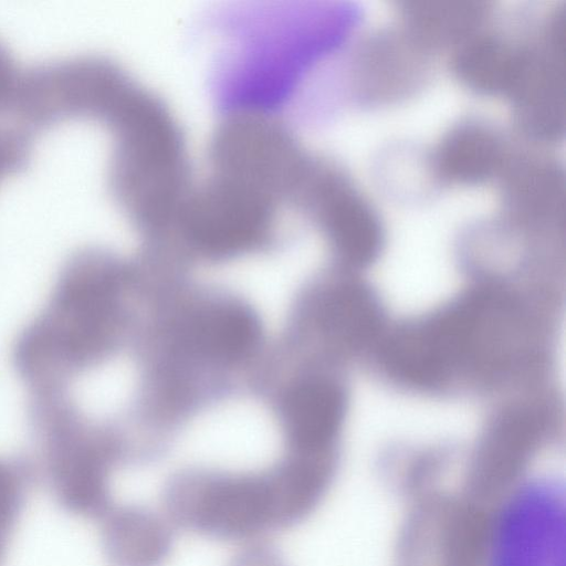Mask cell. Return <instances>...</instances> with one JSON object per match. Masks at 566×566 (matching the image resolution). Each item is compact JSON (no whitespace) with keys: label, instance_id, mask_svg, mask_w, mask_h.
<instances>
[{"label":"cell","instance_id":"13","mask_svg":"<svg viewBox=\"0 0 566 566\" xmlns=\"http://www.w3.org/2000/svg\"><path fill=\"white\" fill-rule=\"evenodd\" d=\"M228 566H286V564L274 547L254 542L239 552Z\"/></svg>","mask_w":566,"mask_h":566},{"label":"cell","instance_id":"1","mask_svg":"<svg viewBox=\"0 0 566 566\" xmlns=\"http://www.w3.org/2000/svg\"><path fill=\"white\" fill-rule=\"evenodd\" d=\"M328 479L291 457L269 471L186 472L171 479L164 506L172 524L223 541H255L301 522Z\"/></svg>","mask_w":566,"mask_h":566},{"label":"cell","instance_id":"12","mask_svg":"<svg viewBox=\"0 0 566 566\" xmlns=\"http://www.w3.org/2000/svg\"><path fill=\"white\" fill-rule=\"evenodd\" d=\"M24 502V485L19 472L0 461V566Z\"/></svg>","mask_w":566,"mask_h":566},{"label":"cell","instance_id":"8","mask_svg":"<svg viewBox=\"0 0 566 566\" xmlns=\"http://www.w3.org/2000/svg\"><path fill=\"white\" fill-rule=\"evenodd\" d=\"M398 27L424 52L451 54L492 23L493 9L484 1H407Z\"/></svg>","mask_w":566,"mask_h":566},{"label":"cell","instance_id":"7","mask_svg":"<svg viewBox=\"0 0 566 566\" xmlns=\"http://www.w3.org/2000/svg\"><path fill=\"white\" fill-rule=\"evenodd\" d=\"M525 33L512 34L491 23L450 54L452 75L473 94L507 98L521 64Z\"/></svg>","mask_w":566,"mask_h":566},{"label":"cell","instance_id":"2","mask_svg":"<svg viewBox=\"0 0 566 566\" xmlns=\"http://www.w3.org/2000/svg\"><path fill=\"white\" fill-rule=\"evenodd\" d=\"M518 72L507 96L516 133L535 147L565 133V7L554 6L527 30Z\"/></svg>","mask_w":566,"mask_h":566},{"label":"cell","instance_id":"11","mask_svg":"<svg viewBox=\"0 0 566 566\" xmlns=\"http://www.w3.org/2000/svg\"><path fill=\"white\" fill-rule=\"evenodd\" d=\"M259 337L254 316L240 306H221L198 315L191 323L189 338L200 353L222 361L248 356Z\"/></svg>","mask_w":566,"mask_h":566},{"label":"cell","instance_id":"4","mask_svg":"<svg viewBox=\"0 0 566 566\" xmlns=\"http://www.w3.org/2000/svg\"><path fill=\"white\" fill-rule=\"evenodd\" d=\"M431 57L398 25L369 33L349 59L350 98L361 106L381 107L413 97L431 77Z\"/></svg>","mask_w":566,"mask_h":566},{"label":"cell","instance_id":"3","mask_svg":"<svg viewBox=\"0 0 566 566\" xmlns=\"http://www.w3.org/2000/svg\"><path fill=\"white\" fill-rule=\"evenodd\" d=\"M494 518L490 566H565L564 505L555 490L526 485Z\"/></svg>","mask_w":566,"mask_h":566},{"label":"cell","instance_id":"10","mask_svg":"<svg viewBox=\"0 0 566 566\" xmlns=\"http://www.w3.org/2000/svg\"><path fill=\"white\" fill-rule=\"evenodd\" d=\"M338 416V398L323 384L300 385L284 402L285 429L295 454L319 457Z\"/></svg>","mask_w":566,"mask_h":566},{"label":"cell","instance_id":"9","mask_svg":"<svg viewBox=\"0 0 566 566\" xmlns=\"http://www.w3.org/2000/svg\"><path fill=\"white\" fill-rule=\"evenodd\" d=\"M105 556L112 566H161L172 545V523L150 509L114 507L101 520Z\"/></svg>","mask_w":566,"mask_h":566},{"label":"cell","instance_id":"6","mask_svg":"<svg viewBox=\"0 0 566 566\" xmlns=\"http://www.w3.org/2000/svg\"><path fill=\"white\" fill-rule=\"evenodd\" d=\"M494 123L468 117L453 124L429 151L439 186H481L497 181L516 146Z\"/></svg>","mask_w":566,"mask_h":566},{"label":"cell","instance_id":"5","mask_svg":"<svg viewBox=\"0 0 566 566\" xmlns=\"http://www.w3.org/2000/svg\"><path fill=\"white\" fill-rule=\"evenodd\" d=\"M502 217L521 229L557 237L565 220V171L541 147H516L497 179Z\"/></svg>","mask_w":566,"mask_h":566}]
</instances>
